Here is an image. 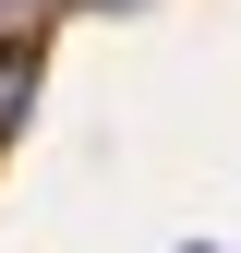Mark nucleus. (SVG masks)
<instances>
[{
    "label": "nucleus",
    "mask_w": 241,
    "mask_h": 253,
    "mask_svg": "<svg viewBox=\"0 0 241 253\" xmlns=\"http://www.w3.org/2000/svg\"><path fill=\"white\" fill-rule=\"evenodd\" d=\"M37 84H48V48H37V37H0V133L37 109Z\"/></svg>",
    "instance_id": "obj_1"
},
{
    "label": "nucleus",
    "mask_w": 241,
    "mask_h": 253,
    "mask_svg": "<svg viewBox=\"0 0 241 253\" xmlns=\"http://www.w3.org/2000/svg\"><path fill=\"white\" fill-rule=\"evenodd\" d=\"M84 12H120V0H84Z\"/></svg>",
    "instance_id": "obj_2"
}]
</instances>
